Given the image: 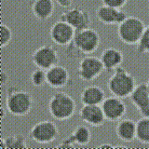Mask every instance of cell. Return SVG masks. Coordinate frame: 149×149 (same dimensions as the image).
<instances>
[{
    "mask_svg": "<svg viewBox=\"0 0 149 149\" xmlns=\"http://www.w3.org/2000/svg\"><path fill=\"white\" fill-rule=\"evenodd\" d=\"M101 44L100 34L95 29L88 27L77 31L72 43L66 47V55L70 58H77L94 53Z\"/></svg>",
    "mask_w": 149,
    "mask_h": 149,
    "instance_id": "obj_1",
    "label": "cell"
},
{
    "mask_svg": "<svg viewBox=\"0 0 149 149\" xmlns=\"http://www.w3.org/2000/svg\"><path fill=\"white\" fill-rule=\"evenodd\" d=\"M136 86L135 77L122 66L116 68L107 81V88L111 95L121 99L130 98Z\"/></svg>",
    "mask_w": 149,
    "mask_h": 149,
    "instance_id": "obj_2",
    "label": "cell"
},
{
    "mask_svg": "<svg viewBox=\"0 0 149 149\" xmlns=\"http://www.w3.org/2000/svg\"><path fill=\"white\" fill-rule=\"evenodd\" d=\"M34 98L30 92L23 88L10 87L7 91L6 108L8 112L15 116H24L32 111Z\"/></svg>",
    "mask_w": 149,
    "mask_h": 149,
    "instance_id": "obj_3",
    "label": "cell"
},
{
    "mask_svg": "<svg viewBox=\"0 0 149 149\" xmlns=\"http://www.w3.org/2000/svg\"><path fill=\"white\" fill-rule=\"evenodd\" d=\"M49 112L58 121L71 119L77 112V102L74 98L64 91H56L49 102Z\"/></svg>",
    "mask_w": 149,
    "mask_h": 149,
    "instance_id": "obj_4",
    "label": "cell"
},
{
    "mask_svg": "<svg viewBox=\"0 0 149 149\" xmlns=\"http://www.w3.org/2000/svg\"><path fill=\"white\" fill-rule=\"evenodd\" d=\"M118 36L121 42L127 45H136L143 33L146 24L136 16H128L118 25Z\"/></svg>",
    "mask_w": 149,
    "mask_h": 149,
    "instance_id": "obj_5",
    "label": "cell"
},
{
    "mask_svg": "<svg viewBox=\"0 0 149 149\" xmlns=\"http://www.w3.org/2000/svg\"><path fill=\"white\" fill-rule=\"evenodd\" d=\"M29 135L33 141L37 143H50L58 138L59 129L57 124L53 121L42 120L33 126Z\"/></svg>",
    "mask_w": 149,
    "mask_h": 149,
    "instance_id": "obj_6",
    "label": "cell"
},
{
    "mask_svg": "<svg viewBox=\"0 0 149 149\" xmlns=\"http://www.w3.org/2000/svg\"><path fill=\"white\" fill-rule=\"evenodd\" d=\"M104 71V65L100 58L95 56H84L77 67V77L82 81L91 82L99 77Z\"/></svg>",
    "mask_w": 149,
    "mask_h": 149,
    "instance_id": "obj_7",
    "label": "cell"
},
{
    "mask_svg": "<svg viewBox=\"0 0 149 149\" xmlns=\"http://www.w3.org/2000/svg\"><path fill=\"white\" fill-rule=\"evenodd\" d=\"M32 61L36 67L49 70L59 64L60 55L53 46L43 45L37 48L32 54Z\"/></svg>",
    "mask_w": 149,
    "mask_h": 149,
    "instance_id": "obj_8",
    "label": "cell"
},
{
    "mask_svg": "<svg viewBox=\"0 0 149 149\" xmlns=\"http://www.w3.org/2000/svg\"><path fill=\"white\" fill-rule=\"evenodd\" d=\"M60 20L69 23L76 32L88 28L91 24L90 12L80 7L67 8V10L61 14Z\"/></svg>",
    "mask_w": 149,
    "mask_h": 149,
    "instance_id": "obj_9",
    "label": "cell"
},
{
    "mask_svg": "<svg viewBox=\"0 0 149 149\" xmlns=\"http://www.w3.org/2000/svg\"><path fill=\"white\" fill-rule=\"evenodd\" d=\"M101 106L104 111L105 119L110 122H118L120 119L124 118L128 110L123 99L114 95L106 97Z\"/></svg>",
    "mask_w": 149,
    "mask_h": 149,
    "instance_id": "obj_10",
    "label": "cell"
},
{
    "mask_svg": "<svg viewBox=\"0 0 149 149\" xmlns=\"http://www.w3.org/2000/svg\"><path fill=\"white\" fill-rule=\"evenodd\" d=\"M74 35H76V30L69 23L60 19L59 21L53 23L49 30L51 41L56 45L65 48L72 43Z\"/></svg>",
    "mask_w": 149,
    "mask_h": 149,
    "instance_id": "obj_11",
    "label": "cell"
},
{
    "mask_svg": "<svg viewBox=\"0 0 149 149\" xmlns=\"http://www.w3.org/2000/svg\"><path fill=\"white\" fill-rule=\"evenodd\" d=\"M96 17L102 24L119 25L128 17V14L122 8H116L102 4L97 8Z\"/></svg>",
    "mask_w": 149,
    "mask_h": 149,
    "instance_id": "obj_12",
    "label": "cell"
},
{
    "mask_svg": "<svg viewBox=\"0 0 149 149\" xmlns=\"http://www.w3.org/2000/svg\"><path fill=\"white\" fill-rule=\"evenodd\" d=\"M132 104L136 107L142 116H149V85L148 83L137 84L130 96Z\"/></svg>",
    "mask_w": 149,
    "mask_h": 149,
    "instance_id": "obj_13",
    "label": "cell"
},
{
    "mask_svg": "<svg viewBox=\"0 0 149 149\" xmlns=\"http://www.w3.org/2000/svg\"><path fill=\"white\" fill-rule=\"evenodd\" d=\"M78 115L83 122L92 127H100L106 121L101 105H83Z\"/></svg>",
    "mask_w": 149,
    "mask_h": 149,
    "instance_id": "obj_14",
    "label": "cell"
},
{
    "mask_svg": "<svg viewBox=\"0 0 149 149\" xmlns=\"http://www.w3.org/2000/svg\"><path fill=\"white\" fill-rule=\"evenodd\" d=\"M70 81L69 71L62 65H55L47 70V84L52 88L59 90L68 85Z\"/></svg>",
    "mask_w": 149,
    "mask_h": 149,
    "instance_id": "obj_15",
    "label": "cell"
},
{
    "mask_svg": "<svg viewBox=\"0 0 149 149\" xmlns=\"http://www.w3.org/2000/svg\"><path fill=\"white\" fill-rule=\"evenodd\" d=\"M100 59L104 65V71L107 73H113L116 68L121 66L124 61V55L118 49L107 48L102 50Z\"/></svg>",
    "mask_w": 149,
    "mask_h": 149,
    "instance_id": "obj_16",
    "label": "cell"
},
{
    "mask_svg": "<svg viewBox=\"0 0 149 149\" xmlns=\"http://www.w3.org/2000/svg\"><path fill=\"white\" fill-rule=\"evenodd\" d=\"M105 98L104 88L97 85L85 87L80 94V101L83 105H101Z\"/></svg>",
    "mask_w": 149,
    "mask_h": 149,
    "instance_id": "obj_17",
    "label": "cell"
},
{
    "mask_svg": "<svg viewBox=\"0 0 149 149\" xmlns=\"http://www.w3.org/2000/svg\"><path fill=\"white\" fill-rule=\"evenodd\" d=\"M116 134L123 142L130 143L134 141L136 139V122L127 118L120 119L116 127Z\"/></svg>",
    "mask_w": 149,
    "mask_h": 149,
    "instance_id": "obj_18",
    "label": "cell"
},
{
    "mask_svg": "<svg viewBox=\"0 0 149 149\" xmlns=\"http://www.w3.org/2000/svg\"><path fill=\"white\" fill-rule=\"evenodd\" d=\"M55 0H35L32 5V12L40 22H45L53 15Z\"/></svg>",
    "mask_w": 149,
    "mask_h": 149,
    "instance_id": "obj_19",
    "label": "cell"
},
{
    "mask_svg": "<svg viewBox=\"0 0 149 149\" xmlns=\"http://www.w3.org/2000/svg\"><path fill=\"white\" fill-rule=\"evenodd\" d=\"M70 138L73 140L74 144L87 146L91 141V130L86 125H78L73 130V132L70 135Z\"/></svg>",
    "mask_w": 149,
    "mask_h": 149,
    "instance_id": "obj_20",
    "label": "cell"
},
{
    "mask_svg": "<svg viewBox=\"0 0 149 149\" xmlns=\"http://www.w3.org/2000/svg\"><path fill=\"white\" fill-rule=\"evenodd\" d=\"M3 149H25L27 148L26 138L22 134H13L7 138H1Z\"/></svg>",
    "mask_w": 149,
    "mask_h": 149,
    "instance_id": "obj_21",
    "label": "cell"
},
{
    "mask_svg": "<svg viewBox=\"0 0 149 149\" xmlns=\"http://www.w3.org/2000/svg\"><path fill=\"white\" fill-rule=\"evenodd\" d=\"M136 140L149 144V116H142L136 122Z\"/></svg>",
    "mask_w": 149,
    "mask_h": 149,
    "instance_id": "obj_22",
    "label": "cell"
},
{
    "mask_svg": "<svg viewBox=\"0 0 149 149\" xmlns=\"http://www.w3.org/2000/svg\"><path fill=\"white\" fill-rule=\"evenodd\" d=\"M32 85L36 88L43 87L45 84H47V71L44 69H41L37 67L34 70L30 77Z\"/></svg>",
    "mask_w": 149,
    "mask_h": 149,
    "instance_id": "obj_23",
    "label": "cell"
},
{
    "mask_svg": "<svg viewBox=\"0 0 149 149\" xmlns=\"http://www.w3.org/2000/svg\"><path fill=\"white\" fill-rule=\"evenodd\" d=\"M136 51L139 54L149 53V25L146 26L141 38L136 44Z\"/></svg>",
    "mask_w": 149,
    "mask_h": 149,
    "instance_id": "obj_24",
    "label": "cell"
},
{
    "mask_svg": "<svg viewBox=\"0 0 149 149\" xmlns=\"http://www.w3.org/2000/svg\"><path fill=\"white\" fill-rule=\"evenodd\" d=\"M0 34H1V48L7 47L12 39V31L7 24L1 23L0 25Z\"/></svg>",
    "mask_w": 149,
    "mask_h": 149,
    "instance_id": "obj_25",
    "label": "cell"
},
{
    "mask_svg": "<svg viewBox=\"0 0 149 149\" xmlns=\"http://www.w3.org/2000/svg\"><path fill=\"white\" fill-rule=\"evenodd\" d=\"M102 1L104 5L116 8H122L129 2V0H102Z\"/></svg>",
    "mask_w": 149,
    "mask_h": 149,
    "instance_id": "obj_26",
    "label": "cell"
},
{
    "mask_svg": "<svg viewBox=\"0 0 149 149\" xmlns=\"http://www.w3.org/2000/svg\"><path fill=\"white\" fill-rule=\"evenodd\" d=\"M55 2L57 3L60 7L64 8H69L72 6L73 0H55Z\"/></svg>",
    "mask_w": 149,
    "mask_h": 149,
    "instance_id": "obj_27",
    "label": "cell"
},
{
    "mask_svg": "<svg viewBox=\"0 0 149 149\" xmlns=\"http://www.w3.org/2000/svg\"><path fill=\"white\" fill-rule=\"evenodd\" d=\"M74 146V143L73 142V140L70 138V136L63 139L62 141V143H61V144H60L61 147H72Z\"/></svg>",
    "mask_w": 149,
    "mask_h": 149,
    "instance_id": "obj_28",
    "label": "cell"
},
{
    "mask_svg": "<svg viewBox=\"0 0 149 149\" xmlns=\"http://www.w3.org/2000/svg\"><path fill=\"white\" fill-rule=\"evenodd\" d=\"M8 81V74L5 72L4 70H2L1 71V85L4 86Z\"/></svg>",
    "mask_w": 149,
    "mask_h": 149,
    "instance_id": "obj_29",
    "label": "cell"
},
{
    "mask_svg": "<svg viewBox=\"0 0 149 149\" xmlns=\"http://www.w3.org/2000/svg\"><path fill=\"white\" fill-rule=\"evenodd\" d=\"M6 114H8V110H7V108H6V110H5V108L2 106L1 107V116H2V118H5V115H6Z\"/></svg>",
    "mask_w": 149,
    "mask_h": 149,
    "instance_id": "obj_30",
    "label": "cell"
},
{
    "mask_svg": "<svg viewBox=\"0 0 149 149\" xmlns=\"http://www.w3.org/2000/svg\"><path fill=\"white\" fill-rule=\"evenodd\" d=\"M147 83H148V85H149V78H148V82Z\"/></svg>",
    "mask_w": 149,
    "mask_h": 149,
    "instance_id": "obj_31",
    "label": "cell"
},
{
    "mask_svg": "<svg viewBox=\"0 0 149 149\" xmlns=\"http://www.w3.org/2000/svg\"><path fill=\"white\" fill-rule=\"evenodd\" d=\"M148 4H149V0H148Z\"/></svg>",
    "mask_w": 149,
    "mask_h": 149,
    "instance_id": "obj_32",
    "label": "cell"
}]
</instances>
